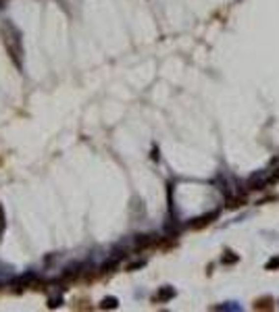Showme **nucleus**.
<instances>
[{
  "mask_svg": "<svg viewBox=\"0 0 279 312\" xmlns=\"http://www.w3.org/2000/svg\"><path fill=\"white\" fill-rule=\"evenodd\" d=\"M213 310H242V306H238L235 302H227V304H223V306H213Z\"/></svg>",
  "mask_w": 279,
  "mask_h": 312,
  "instance_id": "f8f14e48",
  "label": "nucleus"
},
{
  "mask_svg": "<svg viewBox=\"0 0 279 312\" xmlns=\"http://www.w3.org/2000/svg\"><path fill=\"white\" fill-rule=\"evenodd\" d=\"M265 185H269V177H260V173H254V175L250 177V181H248V189H260V187H265Z\"/></svg>",
  "mask_w": 279,
  "mask_h": 312,
  "instance_id": "423d86ee",
  "label": "nucleus"
},
{
  "mask_svg": "<svg viewBox=\"0 0 279 312\" xmlns=\"http://www.w3.org/2000/svg\"><path fill=\"white\" fill-rule=\"evenodd\" d=\"M119 306V300L115 298V296H109V298H104L102 302H100V308L102 310H115Z\"/></svg>",
  "mask_w": 279,
  "mask_h": 312,
  "instance_id": "9d476101",
  "label": "nucleus"
},
{
  "mask_svg": "<svg viewBox=\"0 0 279 312\" xmlns=\"http://www.w3.org/2000/svg\"><path fill=\"white\" fill-rule=\"evenodd\" d=\"M80 275V264H73V266H69V268H65L63 271V275H60V283H67V281H71V279H75V277Z\"/></svg>",
  "mask_w": 279,
  "mask_h": 312,
  "instance_id": "6e6552de",
  "label": "nucleus"
},
{
  "mask_svg": "<svg viewBox=\"0 0 279 312\" xmlns=\"http://www.w3.org/2000/svg\"><path fill=\"white\" fill-rule=\"evenodd\" d=\"M150 246H159V237L156 235H136L134 239V248L136 250H146V248H150Z\"/></svg>",
  "mask_w": 279,
  "mask_h": 312,
  "instance_id": "7ed1b4c3",
  "label": "nucleus"
},
{
  "mask_svg": "<svg viewBox=\"0 0 279 312\" xmlns=\"http://www.w3.org/2000/svg\"><path fill=\"white\" fill-rule=\"evenodd\" d=\"M252 308H254V310H273V308H275V300H273L271 296H263V298L254 300Z\"/></svg>",
  "mask_w": 279,
  "mask_h": 312,
  "instance_id": "39448f33",
  "label": "nucleus"
},
{
  "mask_svg": "<svg viewBox=\"0 0 279 312\" xmlns=\"http://www.w3.org/2000/svg\"><path fill=\"white\" fill-rule=\"evenodd\" d=\"M246 204V196L244 194H240V196H227V202H225V206L229 208V210H235V208H240V206H244Z\"/></svg>",
  "mask_w": 279,
  "mask_h": 312,
  "instance_id": "0eeeda50",
  "label": "nucleus"
},
{
  "mask_svg": "<svg viewBox=\"0 0 279 312\" xmlns=\"http://www.w3.org/2000/svg\"><path fill=\"white\" fill-rule=\"evenodd\" d=\"M2 33H4V46L11 60L15 63L17 69H21V54H23V46H21V33L19 29L11 23H4L2 25Z\"/></svg>",
  "mask_w": 279,
  "mask_h": 312,
  "instance_id": "f257e3e1",
  "label": "nucleus"
},
{
  "mask_svg": "<svg viewBox=\"0 0 279 312\" xmlns=\"http://www.w3.org/2000/svg\"><path fill=\"white\" fill-rule=\"evenodd\" d=\"M217 219H219V210H213V212H206V214H202V216H198V219H194L190 223V227L194 229V231H200V229H204V227H208L211 223H215Z\"/></svg>",
  "mask_w": 279,
  "mask_h": 312,
  "instance_id": "f03ea898",
  "label": "nucleus"
},
{
  "mask_svg": "<svg viewBox=\"0 0 279 312\" xmlns=\"http://www.w3.org/2000/svg\"><path fill=\"white\" fill-rule=\"evenodd\" d=\"M265 271H279V254H275V256H271L267 260Z\"/></svg>",
  "mask_w": 279,
  "mask_h": 312,
  "instance_id": "9b49d317",
  "label": "nucleus"
},
{
  "mask_svg": "<svg viewBox=\"0 0 279 312\" xmlns=\"http://www.w3.org/2000/svg\"><path fill=\"white\" fill-rule=\"evenodd\" d=\"M238 260H240V256L235 254L233 250H225L223 256H221V262H223V264H235Z\"/></svg>",
  "mask_w": 279,
  "mask_h": 312,
  "instance_id": "1a4fd4ad",
  "label": "nucleus"
},
{
  "mask_svg": "<svg viewBox=\"0 0 279 312\" xmlns=\"http://www.w3.org/2000/svg\"><path fill=\"white\" fill-rule=\"evenodd\" d=\"M177 296V291L171 287V285H163V287L156 291V296H154V302H159V304H167V302H171L173 298Z\"/></svg>",
  "mask_w": 279,
  "mask_h": 312,
  "instance_id": "20e7f679",
  "label": "nucleus"
},
{
  "mask_svg": "<svg viewBox=\"0 0 279 312\" xmlns=\"http://www.w3.org/2000/svg\"><path fill=\"white\" fill-rule=\"evenodd\" d=\"M6 229V214H4V208L0 204V237H2V233Z\"/></svg>",
  "mask_w": 279,
  "mask_h": 312,
  "instance_id": "ddd939ff",
  "label": "nucleus"
},
{
  "mask_svg": "<svg viewBox=\"0 0 279 312\" xmlns=\"http://www.w3.org/2000/svg\"><path fill=\"white\" fill-rule=\"evenodd\" d=\"M142 266H146V260H136V262L127 264V271H138V268H142Z\"/></svg>",
  "mask_w": 279,
  "mask_h": 312,
  "instance_id": "4468645a",
  "label": "nucleus"
},
{
  "mask_svg": "<svg viewBox=\"0 0 279 312\" xmlns=\"http://www.w3.org/2000/svg\"><path fill=\"white\" fill-rule=\"evenodd\" d=\"M60 304H63V300H60V298H52V300L48 302V308H58Z\"/></svg>",
  "mask_w": 279,
  "mask_h": 312,
  "instance_id": "2eb2a0df",
  "label": "nucleus"
}]
</instances>
